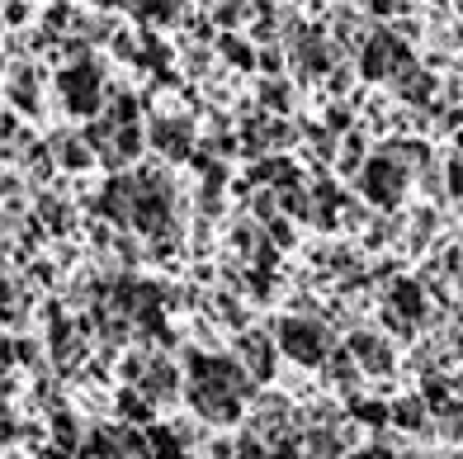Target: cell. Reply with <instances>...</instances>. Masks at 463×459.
I'll return each instance as SVG.
<instances>
[{"label": "cell", "instance_id": "1", "mask_svg": "<svg viewBox=\"0 0 463 459\" xmlns=\"http://www.w3.org/2000/svg\"><path fill=\"white\" fill-rule=\"evenodd\" d=\"M61 86H67V104H71V110H90V104H95L99 76H95L90 67H76V72L61 76Z\"/></svg>", "mask_w": 463, "mask_h": 459}]
</instances>
